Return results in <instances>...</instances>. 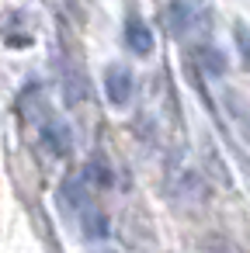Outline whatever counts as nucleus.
Here are the masks:
<instances>
[{
  "instance_id": "1",
  "label": "nucleus",
  "mask_w": 250,
  "mask_h": 253,
  "mask_svg": "<svg viewBox=\"0 0 250 253\" xmlns=\"http://www.w3.org/2000/svg\"><path fill=\"white\" fill-rule=\"evenodd\" d=\"M35 125H39V142H42V149H46L49 156H56V160L70 156V149H73V132H70V125H66L56 111H46Z\"/></svg>"
},
{
  "instance_id": "2",
  "label": "nucleus",
  "mask_w": 250,
  "mask_h": 253,
  "mask_svg": "<svg viewBox=\"0 0 250 253\" xmlns=\"http://www.w3.org/2000/svg\"><path fill=\"white\" fill-rule=\"evenodd\" d=\"M170 21H174L177 35H198V32L208 28V7L201 0H174Z\"/></svg>"
},
{
  "instance_id": "3",
  "label": "nucleus",
  "mask_w": 250,
  "mask_h": 253,
  "mask_svg": "<svg viewBox=\"0 0 250 253\" xmlns=\"http://www.w3.org/2000/svg\"><path fill=\"white\" fill-rule=\"evenodd\" d=\"M132 90H136V80H132L129 66L111 63V66L104 70V97H108V104L125 108V104L132 101Z\"/></svg>"
},
{
  "instance_id": "4",
  "label": "nucleus",
  "mask_w": 250,
  "mask_h": 253,
  "mask_svg": "<svg viewBox=\"0 0 250 253\" xmlns=\"http://www.w3.org/2000/svg\"><path fill=\"white\" fill-rule=\"evenodd\" d=\"M59 198H63V205L80 218L87 208H94V198H91V184H87V177L84 173H77V177H70V180H63V191H59Z\"/></svg>"
},
{
  "instance_id": "5",
  "label": "nucleus",
  "mask_w": 250,
  "mask_h": 253,
  "mask_svg": "<svg viewBox=\"0 0 250 253\" xmlns=\"http://www.w3.org/2000/svg\"><path fill=\"white\" fill-rule=\"evenodd\" d=\"M125 45L136 52V56H153V49H156V39H153V32H150V25L143 21V18H129L125 21Z\"/></svg>"
},
{
  "instance_id": "6",
  "label": "nucleus",
  "mask_w": 250,
  "mask_h": 253,
  "mask_svg": "<svg viewBox=\"0 0 250 253\" xmlns=\"http://www.w3.org/2000/svg\"><path fill=\"white\" fill-rule=\"evenodd\" d=\"M77 225H80V236L84 239H91V243H98V239H108V229H111V222H108V215L94 205V208H87L80 218H77Z\"/></svg>"
},
{
  "instance_id": "7",
  "label": "nucleus",
  "mask_w": 250,
  "mask_h": 253,
  "mask_svg": "<svg viewBox=\"0 0 250 253\" xmlns=\"http://www.w3.org/2000/svg\"><path fill=\"white\" fill-rule=\"evenodd\" d=\"M84 177H87L91 187H108V184H111V167H108L101 156H91L87 167H84Z\"/></svg>"
},
{
  "instance_id": "8",
  "label": "nucleus",
  "mask_w": 250,
  "mask_h": 253,
  "mask_svg": "<svg viewBox=\"0 0 250 253\" xmlns=\"http://www.w3.org/2000/svg\"><path fill=\"white\" fill-rule=\"evenodd\" d=\"M198 59H201V66H205V73H212V77H222V73H226V56H222L219 49H201Z\"/></svg>"
},
{
  "instance_id": "9",
  "label": "nucleus",
  "mask_w": 250,
  "mask_h": 253,
  "mask_svg": "<svg viewBox=\"0 0 250 253\" xmlns=\"http://www.w3.org/2000/svg\"><path fill=\"white\" fill-rule=\"evenodd\" d=\"M205 253H236L233 246H226V243H208L205 246Z\"/></svg>"
},
{
  "instance_id": "10",
  "label": "nucleus",
  "mask_w": 250,
  "mask_h": 253,
  "mask_svg": "<svg viewBox=\"0 0 250 253\" xmlns=\"http://www.w3.org/2000/svg\"><path fill=\"white\" fill-rule=\"evenodd\" d=\"M94 253H118V250H94Z\"/></svg>"
}]
</instances>
